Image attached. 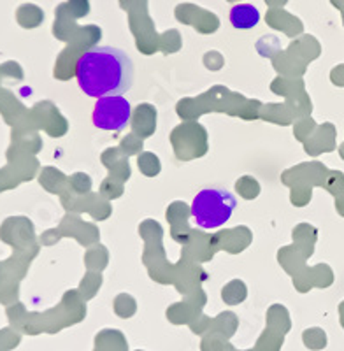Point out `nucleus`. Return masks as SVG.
I'll return each instance as SVG.
<instances>
[{
	"label": "nucleus",
	"instance_id": "obj_1",
	"mask_svg": "<svg viewBox=\"0 0 344 351\" xmlns=\"http://www.w3.org/2000/svg\"><path fill=\"white\" fill-rule=\"evenodd\" d=\"M77 84L88 97L123 95L132 86L134 65L127 53L112 46H95L76 64Z\"/></svg>",
	"mask_w": 344,
	"mask_h": 351
},
{
	"label": "nucleus",
	"instance_id": "obj_2",
	"mask_svg": "<svg viewBox=\"0 0 344 351\" xmlns=\"http://www.w3.org/2000/svg\"><path fill=\"white\" fill-rule=\"evenodd\" d=\"M237 199L225 188H204L192 202V216L202 228H218L230 219Z\"/></svg>",
	"mask_w": 344,
	"mask_h": 351
},
{
	"label": "nucleus",
	"instance_id": "obj_3",
	"mask_svg": "<svg viewBox=\"0 0 344 351\" xmlns=\"http://www.w3.org/2000/svg\"><path fill=\"white\" fill-rule=\"evenodd\" d=\"M132 108L123 95L102 97L93 108V125L100 130L120 132L127 128Z\"/></svg>",
	"mask_w": 344,
	"mask_h": 351
},
{
	"label": "nucleus",
	"instance_id": "obj_4",
	"mask_svg": "<svg viewBox=\"0 0 344 351\" xmlns=\"http://www.w3.org/2000/svg\"><path fill=\"white\" fill-rule=\"evenodd\" d=\"M260 21V12L251 4H237L230 9V23L239 30H249Z\"/></svg>",
	"mask_w": 344,
	"mask_h": 351
}]
</instances>
